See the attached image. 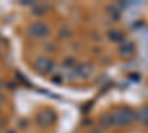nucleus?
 Returning a JSON list of instances; mask_svg holds the SVG:
<instances>
[{"instance_id":"nucleus-1","label":"nucleus","mask_w":148,"mask_h":133,"mask_svg":"<svg viewBox=\"0 0 148 133\" xmlns=\"http://www.w3.org/2000/svg\"><path fill=\"white\" fill-rule=\"evenodd\" d=\"M110 120H111V126H127L130 123H133L136 120V114L129 108L125 110H119L113 114H110Z\"/></svg>"},{"instance_id":"nucleus-2","label":"nucleus","mask_w":148,"mask_h":133,"mask_svg":"<svg viewBox=\"0 0 148 133\" xmlns=\"http://www.w3.org/2000/svg\"><path fill=\"white\" fill-rule=\"evenodd\" d=\"M28 34L31 35V37H34V39H43V37H46V35L49 34V28L43 22H34L28 28Z\"/></svg>"},{"instance_id":"nucleus-3","label":"nucleus","mask_w":148,"mask_h":133,"mask_svg":"<svg viewBox=\"0 0 148 133\" xmlns=\"http://www.w3.org/2000/svg\"><path fill=\"white\" fill-rule=\"evenodd\" d=\"M52 61L51 59H47V58H39L36 61V68L39 70V71H42V72H49L52 70Z\"/></svg>"},{"instance_id":"nucleus-4","label":"nucleus","mask_w":148,"mask_h":133,"mask_svg":"<svg viewBox=\"0 0 148 133\" xmlns=\"http://www.w3.org/2000/svg\"><path fill=\"white\" fill-rule=\"evenodd\" d=\"M136 120L142 124H148V108H142V110L136 114Z\"/></svg>"},{"instance_id":"nucleus-5","label":"nucleus","mask_w":148,"mask_h":133,"mask_svg":"<svg viewBox=\"0 0 148 133\" xmlns=\"http://www.w3.org/2000/svg\"><path fill=\"white\" fill-rule=\"evenodd\" d=\"M111 35V40H114V42H120L121 40V34L120 33H110Z\"/></svg>"},{"instance_id":"nucleus-6","label":"nucleus","mask_w":148,"mask_h":133,"mask_svg":"<svg viewBox=\"0 0 148 133\" xmlns=\"http://www.w3.org/2000/svg\"><path fill=\"white\" fill-rule=\"evenodd\" d=\"M88 133H99V132H96V130H90V132H88Z\"/></svg>"},{"instance_id":"nucleus-7","label":"nucleus","mask_w":148,"mask_h":133,"mask_svg":"<svg viewBox=\"0 0 148 133\" xmlns=\"http://www.w3.org/2000/svg\"><path fill=\"white\" fill-rule=\"evenodd\" d=\"M147 126H148V124H147Z\"/></svg>"}]
</instances>
